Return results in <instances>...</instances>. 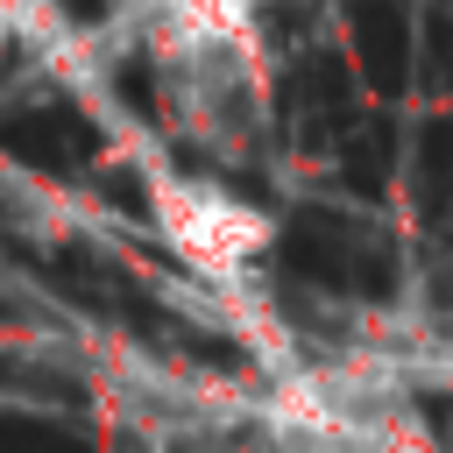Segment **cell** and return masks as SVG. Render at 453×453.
I'll list each match as a JSON object with an SVG mask.
<instances>
[{"mask_svg":"<svg viewBox=\"0 0 453 453\" xmlns=\"http://www.w3.org/2000/svg\"><path fill=\"white\" fill-rule=\"evenodd\" d=\"M149 205H156V234L170 241V255H177L191 276H205L212 290L248 283L255 262H262L269 241H276V219H269L255 198L226 191L219 177L156 170V177H149Z\"/></svg>","mask_w":453,"mask_h":453,"instance_id":"cell-1","label":"cell"},{"mask_svg":"<svg viewBox=\"0 0 453 453\" xmlns=\"http://www.w3.org/2000/svg\"><path fill=\"white\" fill-rule=\"evenodd\" d=\"M205 453H234V446H205Z\"/></svg>","mask_w":453,"mask_h":453,"instance_id":"cell-2","label":"cell"},{"mask_svg":"<svg viewBox=\"0 0 453 453\" xmlns=\"http://www.w3.org/2000/svg\"><path fill=\"white\" fill-rule=\"evenodd\" d=\"M149 7H163V0H149Z\"/></svg>","mask_w":453,"mask_h":453,"instance_id":"cell-3","label":"cell"}]
</instances>
